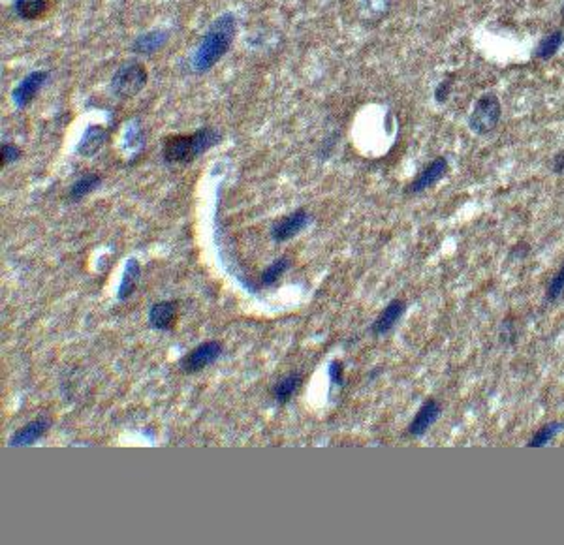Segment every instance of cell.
<instances>
[{
  "instance_id": "7a4b0ae2",
  "label": "cell",
  "mask_w": 564,
  "mask_h": 545,
  "mask_svg": "<svg viewBox=\"0 0 564 545\" xmlns=\"http://www.w3.org/2000/svg\"><path fill=\"white\" fill-rule=\"evenodd\" d=\"M218 142L220 136L213 128H201L194 134L169 136L164 143V160L168 164H188L215 147Z\"/></svg>"
},
{
  "instance_id": "8992f818",
  "label": "cell",
  "mask_w": 564,
  "mask_h": 545,
  "mask_svg": "<svg viewBox=\"0 0 564 545\" xmlns=\"http://www.w3.org/2000/svg\"><path fill=\"white\" fill-rule=\"evenodd\" d=\"M448 174V160L444 157L435 158L429 166L417 174V177L406 186V194H422L427 189H431L432 184H437L444 175Z\"/></svg>"
},
{
  "instance_id": "603a6c76",
  "label": "cell",
  "mask_w": 564,
  "mask_h": 545,
  "mask_svg": "<svg viewBox=\"0 0 564 545\" xmlns=\"http://www.w3.org/2000/svg\"><path fill=\"white\" fill-rule=\"evenodd\" d=\"M359 4H361V10H363V14H367V16L378 17L380 14H384V11L388 10L390 0H359Z\"/></svg>"
},
{
  "instance_id": "d4e9b609",
  "label": "cell",
  "mask_w": 564,
  "mask_h": 545,
  "mask_svg": "<svg viewBox=\"0 0 564 545\" xmlns=\"http://www.w3.org/2000/svg\"><path fill=\"white\" fill-rule=\"evenodd\" d=\"M21 157V151L16 147V145H2V166H8V164H14L16 160H19Z\"/></svg>"
},
{
  "instance_id": "ffe728a7",
  "label": "cell",
  "mask_w": 564,
  "mask_h": 545,
  "mask_svg": "<svg viewBox=\"0 0 564 545\" xmlns=\"http://www.w3.org/2000/svg\"><path fill=\"white\" fill-rule=\"evenodd\" d=\"M563 429H564L563 421H549V423L542 425V427H540V429L534 433L533 438L527 442V446L528 448L548 446L549 442L553 440L555 436H557V433H560Z\"/></svg>"
},
{
  "instance_id": "277c9868",
  "label": "cell",
  "mask_w": 564,
  "mask_h": 545,
  "mask_svg": "<svg viewBox=\"0 0 564 545\" xmlns=\"http://www.w3.org/2000/svg\"><path fill=\"white\" fill-rule=\"evenodd\" d=\"M147 83V70L139 63L122 64L111 79V89L119 98H132Z\"/></svg>"
},
{
  "instance_id": "d6986e66",
  "label": "cell",
  "mask_w": 564,
  "mask_h": 545,
  "mask_svg": "<svg viewBox=\"0 0 564 545\" xmlns=\"http://www.w3.org/2000/svg\"><path fill=\"white\" fill-rule=\"evenodd\" d=\"M100 183H102L100 175L96 174L83 175V177L78 179L74 183V186L70 189L68 198L72 199V201H80V199H83L85 196H89L90 192H95V190L100 186Z\"/></svg>"
},
{
  "instance_id": "4316f807",
  "label": "cell",
  "mask_w": 564,
  "mask_h": 545,
  "mask_svg": "<svg viewBox=\"0 0 564 545\" xmlns=\"http://www.w3.org/2000/svg\"><path fill=\"white\" fill-rule=\"evenodd\" d=\"M551 169H553L555 174H564V151L557 152L553 157V160H551Z\"/></svg>"
},
{
  "instance_id": "9c48e42d",
  "label": "cell",
  "mask_w": 564,
  "mask_h": 545,
  "mask_svg": "<svg viewBox=\"0 0 564 545\" xmlns=\"http://www.w3.org/2000/svg\"><path fill=\"white\" fill-rule=\"evenodd\" d=\"M440 412H442L440 404H438L435 398H427V401L422 404L420 412L414 416V420L410 421V425H408V435L416 436V438H422V436L431 429L432 425H435V421L440 418Z\"/></svg>"
},
{
  "instance_id": "8fae6325",
  "label": "cell",
  "mask_w": 564,
  "mask_h": 545,
  "mask_svg": "<svg viewBox=\"0 0 564 545\" xmlns=\"http://www.w3.org/2000/svg\"><path fill=\"white\" fill-rule=\"evenodd\" d=\"M405 310H406L405 301H403V299H393V301L380 312V316L375 320L373 327H371L373 335L382 337L385 335V333H390V331L397 325V322L401 320V316L405 314Z\"/></svg>"
},
{
  "instance_id": "ba28073f",
  "label": "cell",
  "mask_w": 564,
  "mask_h": 545,
  "mask_svg": "<svg viewBox=\"0 0 564 545\" xmlns=\"http://www.w3.org/2000/svg\"><path fill=\"white\" fill-rule=\"evenodd\" d=\"M48 70H38V72H32V74H28L27 78L23 79L21 83L17 85L14 92H11V98H14L17 107H27L34 100V96L38 95V90L42 89L43 83L48 81Z\"/></svg>"
},
{
  "instance_id": "3957f363",
  "label": "cell",
  "mask_w": 564,
  "mask_h": 545,
  "mask_svg": "<svg viewBox=\"0 0 564 545\" xmlns=\"http://www.w3.org/2000/svg\"><path fill=\"white\" fill-rule=\"evenodd\" d=\"M502 117V104L495 92H485L476 100L469 115V128L478 136H487L495 130Z\"/></svg>"
},
{
  "instance_id": "83f0119b",
  "label": "cell",
  "mask_w": 564,
  "mask_h": 545,
  "mask_svg": "<svg viewBox=\"0 0 564 545\" xmlns=\"http://www.w3.org/2000/svg\"><path fill=\"white\" fill-rule=\"evenodd\" d=\"M560 19H563V25H564V4L563 8H560Z\"/></svg>"
},
{
  "instance_id": "2e32d148",
  "label": "cell",
  "mask_w": 564,
  "mask_h": 545,
  "mask_svg": "<svg viewBox=\"0 0 564 545\" xmlns=\"http://www.w3.org/2000/svg\"><path fill=\"white\" fill-rule=\"evenodd\" d=\"M139 277H142V265H139L136 258H130L127 262V268H124V277H122V282L119 286L117 297L121 299V301L130 297L134 294V290H136V284L139 280Z\"/></svg>"
},
{
  "instance_id": "cb8c5ba5",
  "label": "cell",
  "mask_w": 564,
  "mask_h": 545,
  "mask_svg": "<svg viewBox=\"0 0 564 545\" xmlns=\"http://www.w3.org/2000/svg\"><path fill=\"white\" fill-rule=\"evenodd\" d=\"M452 85H454V78L444 79V81H440V83H438L437 90H435V100H437L438 104H444V102L448 100L449 90H452Z\"/></svg>"
},
{
  "instance_id": "7402d4cb",
  "label": "cell",
  "mask_w": 564,
  "mask_h": 545,
  "mask_svg": "<svg viewBox=\"0 0 564 545\" xmlns=\"http://www.w3.org/2000/svg\"><path fill=\"white\" fill-rule=\"evenodd\" d=\"M563 292H564V265L559 269V272L551 278V282L548 284V294H546V297H548V301H555V299H559L560 295H563Z\"/></svg>"
},
{
  "instance_id": "30bf717a",
  "label": "cell",
  "mask_w": 564,
  "mask_h": 545,
  "mask_svg": "<svg viewBox=\"0 0 564 545\" xmlns=\"http://www.w3.org/2000/svg\"><path fill=\"white\" fill-rule=\"evenodd\" d=\"M51 427V421L48 418H38V420L31 421L28 425H25L23 429H19L16 435L11 436L8 446L10 448H23V446H32L34 442H38Z\"/></svg>"
},
{
  "instance_id": "44dd1931",
  "label": "cell",
  "mask_w": 564,
  "mask_h": 545,
  "mask_svg": "<svg viewBox=\"0 0 564 545\" xmlns=\"http://www.w3.org/2000/svg\"><path fill=\"white\" fill-rule=\"evenodd\" d=\"M292 262L288 260V258H280V260H277V262H273L269 268L264 269V272H262V278H260V282L264 284V286H271V284H275L277 280H279L282 275H284L288 269H290Z\"/></svg>"
},
{
  "instance_id": "7c38bea8",
  "label": "cell",
  "mask_w": 564,
  "mask_h": 545,
  "mask_svg": "<svg viewBox=\"0 0 564 545\" xmlns=\"http://www.w3.org/2000/svg\"><path fill=\"white\" fill-rule=\"evenodd\" d=\"M175 314H177V305L174 301H160L149 310V324L156 331H169L174 325Z\"/></svg>"
},
{
  "instance_id": "5b68a950",
  "label": "cell",
  "mask_w": 564,
  "mask_h": 545,
  "mask_svg": "<svg viewBox=\"0 0 564 545\" xmlns=\"http://www.w3.org/2000/svg\"><path fill=\"white\" fill-rule=\"evenodd\" d=\"M222 354V346L220 342L216 341H207L201 342L200 346H196L194 350L190 351L188 356L183 357L181 361V369L188 374H194V372H200L201 369L209 367L216 357Z\"/></svg>"
},
{
  "instance_id": "484cf974",
  "label": "cell",
  "mask_w": 564,
  "mask_h": 545,
  "mask_svg": "<svg viewBox=\"0 0 564 545\" xmlns=\"http://www.w3.org/2000/svg\"><path fill=\"white\" fill-rule=\"evenodd\" d=\"M329 378H331L333 386H339V388H343V386H344L343 365H341L339 361L329 363Z\"/></svg>"
},
{
  "instance_id": "5bb4252c",
  "label": "cell",
  "mask_w": 564,
  "mask_h": 545,
  "mask_svg": "<svg viewBox=\"0 0 564 545\" xmlns=\"http://www.w3.org/2000/svg\"><path fill=\"white\" fill-rule=\"evenodd\" d=\"M564 46V31H553L546 34V36L538 42V46L534 48L533 57L536 60H549L553 58L557 53L560 51V48Z\"/></svg>"
},
{
  "instance_id": "9a60e30c",
  "label": "cell",
  "mask_w": 564,
  "mask_h": 545,
  "mask_svg": "<svg viewBox=\"0 0 564 545\" xmlns=\"http://www.w3.org/2000/svg\"><path fill=\"white\" fill-rule=\"evenodd\" d=\"M168 38L169 34L166 31H151L137 38L132 46V51L137 53V55H153L154 51H159L164 43L168 42Z\"/></svg>"
},
{
  "instance_id": "6da1fadb",
  "label": "cell",
  "mask_w": 564,
  "mask_h": 545,
  "mask_svg": "<svg viewBox=\"0 0 564 545\" xmlns=\"http://www.w3.org/2000/svg\"><path fill=\"white\" fill-rule=\"evenodd\" d=\"M235 26H238V21L232 14H224L213 23L192 55V68L196 74L209 72L230 51V46L235 38Z\"/></svg>"
},
{
  "instance_id": "4fadbf2b",
  "label": "cell",
  "mask_w": 564,
  "mask_h": 545,
  "mask_svg": "<svg viewBox=\"0 0 564 545\" xmlns=\"http://www.w3.org/2000/svg\"><path fill=\"white\" fill-rule=\"evenodd\" d=\"M107 142V132L102 126H90L87 128V132L83 134V139L78 145V154L81 157H92L96 152L104 147V143Z\"/></svg>"
},
{
  "instance_id": "ac0fdd59",
  "label": "cell",
  "mask_w": 564,
  "mask_h": 545,
  "mask_svg": "<svg viewBox=\"0 0 564 545\" xmlns=\"http://www.w3.org/2000/svg\"><path fill=\"white\" fill-rule=\"evenodd\" d=\"M16 14L21 19H27V21H34L38 17H42L49 8L48 0H16Z\"/></svg>"
},
{
  "instance_id": "52a82bcc",
  "label": "cell",
  "mask_w": 564,
  "mask_h": 545,
  "mask_svg": "<svg viewBox=\"0 0 564 545\" xmlns=\"http://www.w3.org/2000/svg\"><path fill=\"white\" fill-rule=\"evenodd\" d=\"M309 222H311L309 213H307L305 209H297L294 211V213H290V215H286L284 218H280V221L273 226L271 237H273V241L284 243L305 230L307 226H309Z\"/></svg>"
},
{
  "instance_id": "e0dca14e",
  "label": "cell",
  "mask_w": 564,
  "mask_h": 545,
  "mask_svg": "<svg viewBox=\"0 0 564 545\" xmlns=\"http://www.w3.org/2000/svg\"><path fill=\"white\" fill-rule=\"evenodd\" d=\"M301 382H303V378H301L299 374H286L282 380H279V382L275 383V388H273L275 401H277L279 404L288 403V401L292 398V395L296 393L297 389H299Z\"/></svg>"
}]
</instances>
